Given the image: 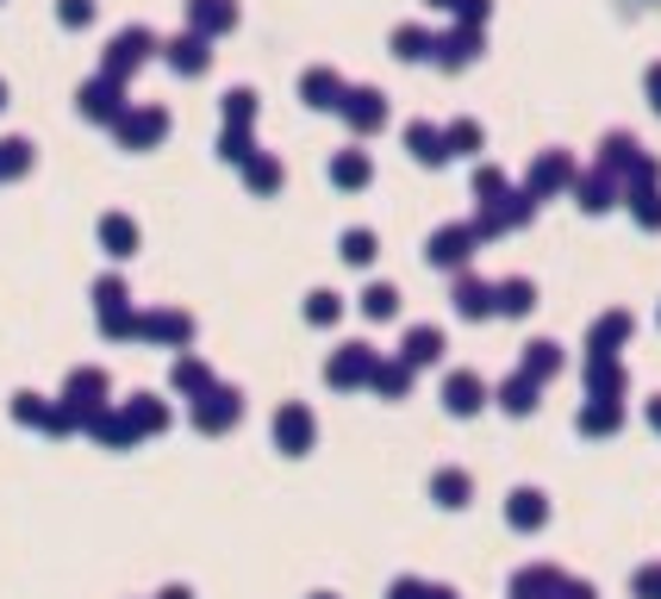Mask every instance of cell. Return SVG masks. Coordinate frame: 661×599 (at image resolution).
<instances>
[{
    "label": "cell",
    "mask_w": 661,
    "mask_h": 599,
    "mask_svg": "<svg viewBox=\"0 0 661 599\" xmlns=\"http://www.w3.org/2000/svg\"><path fill=\"white\" fill-rule=\"evenodd\" d=\"M649 100H656V107H661V63H656V69H649Z\"/></svg>",
    "instance_id": "obj_1"
}]
</instances>
